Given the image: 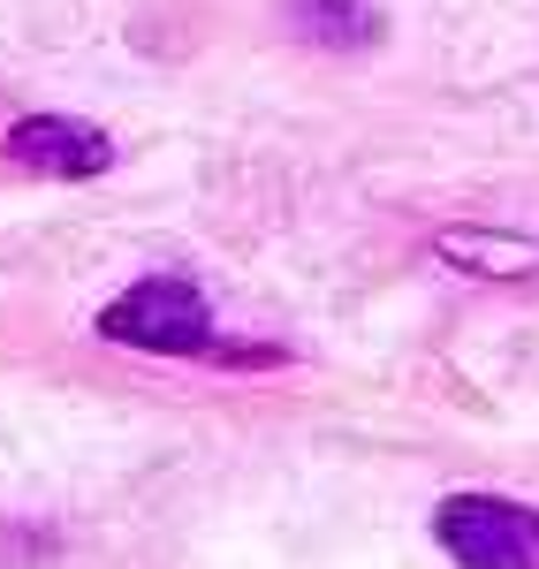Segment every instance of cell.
Instances as JSON below:
<instances>
[{
	"mask_svg": "<svg viewBox=\"0 0 539 569\" xmlns=\"http://www.w3.org/2000/svg\"><path fill=\"white\" fill-rule=\"evenodd\" d=\"M99 335L122 342V350H160V357H206L221 350V327L213 305L190 289V281H137L114 305L99 311Z\"/></svg>",
	"mask_w": 539,
	"mask_h": 569,
	"instance_id": "obj_1",
	"label": "cell"
},
{
	"mask_svg": "<svg viewBox=\"0 0 539 569\" xmlns=\"http://www.w3.org/2000/svg\"><path fill=\"white\" fill-rule=\"evenodd\" d=\"M8 160L31 168V176H53V182H84V176L114 168V137L91 130V122H69V114H23L8 130Z\"/></svg>",
	"mask_w": 539,
	"mask_h": 569,
	"instance_id": "obj_3",
	"label": "cell"
},
{
	"mask_svg": "<svg viewBox=\"0 0 539 569\" xmlns=\"http://www.w3.org/2000/svg\"><path fill=\"white\" fill-rule=\"evenodd\" d=\"M449 266H463V273H487V281H532L539 273V243H525V236H487V228H449L441 243H433Z\"/></svg>",
	"mask_w": 539,
	"mask_h": 569,
	"instance_id": "obj_4",
	"label": "cell"
},
{
	"mask_svg": "<svg viewBox=\"0 0 539 569\" xmlns=\"http://www.w3.org/2000/svg\"><path fill=\"white\" fill-rule=\"evenodd\" d=\"M433 539L463 569H539V509L501 493H456L433 517Z\"/></svg>",
	"mask_w": 539,
	"mask_h": 569,
	"instance_id": "obj_2",
	"label": "cell"
},
{
	"mask_svg": "<svg viewBox=\"0 0 539 569\" xmlns=\"http://www.w3.org/2000/svg\"><path fill=\"white\" fill-rule=\"evenodd\" d=\"M289 16H297V31L319 39V46H372L388 31L372 0H289Z\"/></svg>",
	"mask_w": 539,
	"mask_h": 569,
	"instance_id": "obj_5",
	"label": "cell"
}]
</instances>
